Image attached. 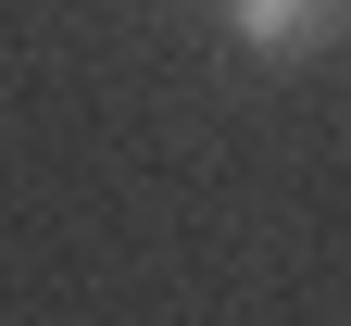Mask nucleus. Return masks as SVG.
<instances>
[{
    "label": "nucleus",
    "instance_id": "nucleus-1",
    "mask_svg": "<svg viewBox=\"0 0 351 326\" xmlns=\"http://www.w3.org/2000/svg\"><path fill=\"white\" fill-rule=\"evenodd\" d=\"M339 25V0H226V38L239 51H314Z\"/></svg>",
    "mask_w": 351,
    "mask_h": 326
}]
</instances>
